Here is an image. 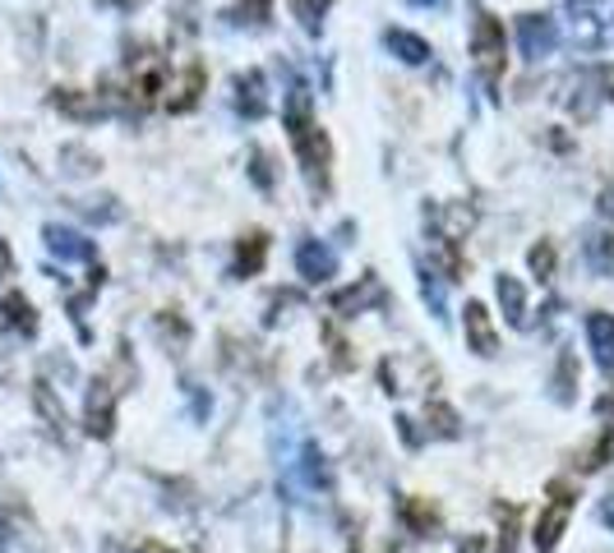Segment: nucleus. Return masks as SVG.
<instances>
[{"label": "nucleus", "instance_id": "nucleus-2", "mask_svg": "<svg viewBox=\"0 0 614 553\" xmlns=\"http://www.w3.org/2000/svg\"><path fill=\"white\" fill-rule=\"evenodd\" d=\"M471 60H476L480 79H486V88H494L503 74V24L486 10H480L471 24Z\"/></svg>", "mask_w": 614, "mask_h": 553}, {"label": "nucleus", "instance_id": "nucleus-20", "mask_svg": "<svg viewBox=\"0 0 614 553\" xmlns=\"http://www.w3.org/2000/svg\"><path fill=\"white\" fill-rule=\"evenodd\" d=\"M402 517L411 521V530H421V535H430V530L439 526V517H434V507H421L416 498H407L402 503Z\"/></svg>", "mask_w": 614, "mask_h": 553}, {"label": "nucleus", "instance_id": "nucleus-1", "mask_svg": "<svg viewBox=\"0 0 614 553\" xmlns=\"http://www.w3.org/2000/svg\"><path fill=\"white\" fill-rule=\"evenodd\" d=\"M287 129H292V148L300 158V171L310 189H328V166H333V148H328V135L315 125L310 116V97H305V88H296L292 97V111H287Z\"/></svg>", "mask_w": 614, "mask_h": 553}, {"label": "nucleus", "instance_id": "nucleus-14", "mask_svg": "<svg viewBox=\"0 0 614 553\" xmlns=\"http://www.w3.org/2000/svg\"><path fill=\"white\" fill-rule=\"evenodd\" d=\"M499 304H503V319H509L513 327L526 323V291H522V281L509 277V273H499Z\"/></svg>", "mask_w": 614, "mask_h": 553}, {"label": "nucleus", "instance_id": "nucleus-4", "mask_svg": "<svg viewBox=\"0 0 614 553\" xmlns=\"http://www.w3.org/2000/svg\"><path fill=\"white\" fill-rule=\"evenodd\" d=\"M518 42H522V56H526V60L550 56L555 42H559L555 19H550V14H522V19H518Z\"/></svg>", "mask_w": 614, "mask_h": 553}, {"label": "nucleus", "instance_id": "nucleus-7", "mask_svg": "<svg viewBox=\"0 0 614 553\" xmlns=\"http://www.w3.org/2000/svg\"><path fill=\"white\" fill-rule=\"evenodd\" d=\"M296 268H300L305 281H328L338 273V254L328 245H319V240H305V245L296 250Z\"/></svg>", "mask_w": 614, "mask_h": 553}, {"label": "nucleus", "instance_id": "nucleus-23", "mask_svg": "<svg viewBox=\"0 0 614 553\" xmlns=\"http://www.w3.org/2000/svg\"><path fill=\"white\" fill-rule=\"evenodd\" d=\"M292 10L300 14V24H305V28H310V33H319V24H323V19H319V10H315V0H292Z\"/></svg>", "mask_w": 614, "mask_h": 553}, {"label": "nucleus", "instance_id": "nucleus-32", "mask_svg": "<svg viewBox=\"0 0 614 553\" xmlns=\"http://www.w3.org/2000/svg\"><path fill=\"white\" fill-rule=\"evenodd\" d=\"M573 5H601V0H573Z\"/></svg>", "mask_w": 614, "mask_h": 553}, {"label": "nucleus", "instance_id": "nucleus-11", "mask_svg": "<svg viewBox=\"0 0 614 553\" xmlns=\"http://www.w3.org/2000/svg\"><path fill=\"white\" fill-rule=\"evenodd\" d=\"M384 47L398 56V60H407V65H425V60H430V42L416 37V33H407V28H388V33H384Z\"/></svg>", "mask_w": 614, "mask_h": 553}, {"label": "nucleus", "instance_id": "nucleus-15", "mask_svg": "<svg viewBox=\"0 0 614 553\" xmlns=\"http://www.w3.org/2000/svg\"><path fill=\"white\" fill-rule=\"evenodd\" d=\"M269 10H273V0H240V5H231L227 10V19L240 28V24H250V28H259L263 19H269Z\"/></svg>", "mask_w": 614, "mask_h": 553}, {"label": "nucleus", "instance_id": "nucleus-19", "mask_svg": "<svg viewBox=\"0 0 614 553\" xmlns=\"http://www.w3.org/2000/svg\"><path fill=\"white\" fill-rule=\"evenodd\" d=\"M263 250H269V235H263V231L240 240V273H254L259 263H263Z\"/></svg>", "mask_w": 614, "mask_h": 553}, {"label": "nucleus", "instance_id": "nucleus-18", "mask_svg": "<svg viewBox=\"0 0 614 553\" xmlns=\"http://www.w3.org/2000/svg\"><path fill=\"white\" fill-rule=\"evenodd\" d=\"M200 88H204V65H190V74L181 83V97H171V111H190L200 102Z\"/></svg>", "mask_w": 614, "mask_h": 553}, {"label": "nucleus", "instance_id": "nucleus-5", "mask_svg": "<svg viewBox=\"0 0 614 553\" xmlns=\"http://www.w3.org/2000/svg\"><path fill=\"white\" fill-rule=\"evenodd\" d=\"M463 332H467V346L476 350V356H494L499 350V332L490 323V309L480 304V300H467L463 309Z\"/></svg>", "mask_w": 614, "mask_h": 553}, {"label": "nucleus", "instance_id": "nucleus-25", "mask_svg": "<svg viewBox=\"0 0 614 553\" xmlns=\"http://www.w3.org/2000/svg\"><path fill=\"white\" fill-rule=\"evenodd\" d=\"M499 521H503V540H499V549H503V553H513V526H518V512H513V507H509V512L499 507Z\"/></svg>", "mask_w": 614, "mask_h": 553}, {"label": "nucleus", "instance_id": "nucleus-26", "mask_svg": "<svg viewBox=\"0 0 614 553\" xmlns=\"http://www.w3.org/2000/svg\"><path fill=\"white\" fill-rule=\"evenodd\" d=\"M596 83H601V97H614V65H601Z\"/></svg>", "mask_w": 614, "mask_h": 553}, {"label": "nucleus", "instance_id": "nucleus-29", "mask_svg": "<svg viewBox=\"0 0 614 553\" xmlns=\"http://www.w3.org/2000/svg\"><path fill=\"white\" fill-rule=\"evenodd\" d=\"M10 263H14V258H10V245L0 240V277H10Z\"/></svg>", "mask_w": 614, "mask_h": 553}, {"label": "nucleus", "instance_id": "nucleus-27", "mask_svg": "<svg viewBox=\"0 0 614 553\" xmlns=\"http://www.w3.org/2000/svg\"><path fill=\"white\" fill-rule=\"evenodd\" d=\"M457 553H490V544L480 540V535H467L463 544H457Z\"/></svg>", "mask_w": 614, "mask_h": 553}, {"label": "nucleus", "instance_id": "nucleus-13", "mask_svg": "<svg viewBox=\"0 0 614 553\" xmlns=\"http://www.w3.org/2000/svg\"><path fill=\"white\" fill-rule=\"evenodd\" d=\"M236 106L246 111L250 120H259L263 111H269V102H263V74H259V70H250V74L236 79Z\"/></svg>", "mask_w": 614, "mask_h": 553}, {"label": "nucleus", "instance_id": "nucleus-17", "mask_svg": "<svg viewBox=\"0 0 614 553\" xmlns=\"http://www.w3.org/2000/svg\"><path fill=\"white\" fill-rule=\"evenodd\" d=\"M300 471H305V484H310V489H328V466H323V452L315 448H305V457H300Z\"/></svg>", "mask_w": 614, "mask_h": 553}, {"label": "nucleus", "instance_id": "nucleus-10", "mask_svg": "<svg viewBox=\"0 0 614 553\" xmlns=\"http://www.w3.org/2000/svg\"><path fill=\"white\" fill-rule=\"evenodd\" d=\"M42 240H47V250L56 258H75V263L93 258V245H88V240L79 231H70V227H47V231H42Z\"/></svg>", "mask_w": 614, "mask_h": 553}, {"label": "nucleus", "instance_id": "nucleus-3", "mask_svg": "<svg viewBox=\"0 0 614 553\" xmlns=\"http://www.w3.org/2000/svg\"><path fill=\"white\" fill-rule=\"evenodd\" d=\"M573 489H568L564 480H555L550 484V498H545V507H541V521H536V530H532V544H536V553H555V544L564 540V530H568V517H573Z\"/></svg>", "mask_w": 614, "mask_h": 553}, {"label": "nucleus", "instance_id": "nucleus-24", "mask_svg": "<svg viewBox=\"0 0 614 553\" xmlns=\"http://www.w3.org/2000/svg\"><path fill=\"white\" fill-rule=\"evenodd\" d=\"M532 273H541V277L555 273V250H550V245H536V250H532Z\"/></svg>", "mask_w": 614, "mask_h": 553}, {"label": "nucleus", "instance_id": "nucleus-8", "mask_svg": "<svg viewBox=\"0 0 614 553\" xmlns=\"http://www.w3.org/2000/svg\"><path fill=\"white\" fill-rule=\"evenodd\" d=\"M0 332H19V337H33L37 332V314H33V304L10 291L5 300H0Z\"/></svg>", "mask_w": 614, "mask_h": 553}, {"label": "nucleus", "instance_id": "nucleus-6", "mask_svg": "<svg viewBox=\"0 0 614 553\" xmlns=\"http://www.w3.org/2000/svg\"><path fill=\"white\" fill-rule=\"evenodd\" d=\"M112 411H116V388L98 379L93 388H88V406H83V425L93 438H106L112 434Z\"/></svg>", "mask_w": 614, "mask_h": 553}, {"label": "nucleus", "instance_id": "nucleus-9", "mask_svg": "<svg viewBox=\"0 0 614 553\" xmlns=\"http://www.w3.org/2000/svg\"><path fill=\"white\" fill-rule=\"evenodd\" d=\"M587 342L596 350V365L614 373V314H587Z\"/></svg>", "mask_w": 614, "mask_h": 553}, {"label": "nucleus", "instance_id": "nucleus-22", "mask_svg": "<svg viewBox=\"0 0 614 553\" xmlns=\"http://www.w3.org/2000/svg\"><path fill=\"white\" fill-rule=\"evenodd\" d=\"M555 383H559L555 396H559V402H568V396H573V388H568V383H573V356L559 360V379H555Z\"/></svg>", "mask_w": 614, "mask_h": 553}, {"label": "nucleus", "instance_id": "nucleus-28", "mask_svg": "<svg viewBox=\"0 0 614 553\" xmlns=\"http://www.w3.org/2000/svg\"><path fill=\"white\" fill-rule=\"evenodd\" d=\"M601 521H605V526H614V494H605V498H601Z\"/></svg>", "mask_w": 614, "mask_h": 553}, {"label": "nucleus", "instance_id": "nucleus-16", "mask_svg": "<svg viewBox=\"0 0 614 553\" xmlns=\"http://www.w3.org/2000/svg\"><path fill=\"white\" fill-rule=\"evenodd\" d=\"M369 300H384V286H379V277H365V281H361V291H346V296H338L333 304H338L342 314H346V309H365Z\"/></svg>", "mask_w": 614, "mask_h": 553}, {"label": "nucleus", "instance_id": "nucleus-31", "mask_svg": "<svg viewBox=\"0 0 614 553\" xmlns=\"http://www.w3.org/2000/svg\"><path fill=\"white\" fill-rule=\"evenodd\" d=\"M135 553H171V549H167V544H158V540H144Z\"/></svg>", "mask_w": 614, "mask_h": 553}, {"label": "nucleus", "instance_id": "nucleus-21", "mask_svg": "<svg viewBox=\"0 0 614 553\" xmlns=\"http://www.w3.org/2000/svg\"><path fill=\"white\" fill-rule=\"evenodd\" d=\"M610 448H614V425H605V429H601L596 448H591V452L582 457V471H601V466H605V457H610Z\"/></svg>", "mask_w": 614, "mask_h": 553}, {"label": "nucleus", "instance_id": "nucleus-12", "mask_svg": "<svg viewBox=\"0 0 614 553\" xmlns=\"http://www.w3.org/2000/svg\"><path fill=\"white\" fill-rule=\"evenodd\" d=\"M587 263H591V273L596 277H610L614 273V231H591L587 235V245H582Z\"/></svg>", "mask_w": 614, "mask_h": 553}, {"label": "nucleus", "instance_id": "nucleus-30", "mask_svg": "<svg viewBox=\"0 0 614 553\" xmlns=\"http://www.w3.org/2000/svg\"><path fill=\"white\" fill-rule=\"evenodd\" d=\"M407 5H416V10H444L448 0H407Z\"/></svg>", "mask_w": 614, "mask_h": 553}]
</instances>
